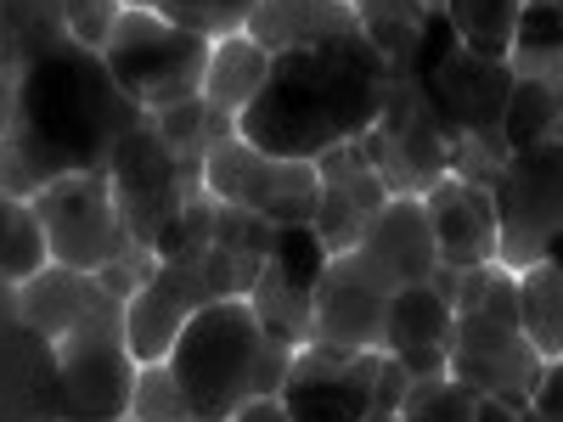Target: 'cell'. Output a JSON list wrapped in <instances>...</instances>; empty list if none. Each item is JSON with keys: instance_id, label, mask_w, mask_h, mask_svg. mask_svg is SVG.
I'll return each instance as SVG.
<instances>
[{"instance_id": "ab89813d", "label": "cell", "mask_w": 563, "mask_h": 422, "mask_svg": "<svg viewBox=\"0 0 563 422\" xmlns=\"http://www.w3.org/2000/svg\"><path fill=\"white\" fill-rule=\"evenodd\" d=\"M411 371L384 349V360H378V384H372V411H378V422H389V417H400V406H406V395H411Z\"/></svg>"}, {"instance_id": "ee69618b", "label": "cell", "mask_w": 563, "mask_h": 422, "mask_svg": "<svg viewBox=\"0 0 563 422\" xmlns=\"http://www.w3.org/2000/svg\"><path fill=\"white\" fill-rule=\"evenodd\" d=\"M0 315H23V281L0 276Z\"/></svg>"}, {"instance_id": "8fae6325", "label": "cell", "mask_w": 563, "mask_h": 422, "mask_svg": "<svg viewBox=\"0 0 563 422\" xmlns=\"http://www.w3.org/2000/svg\"><path fill=\"white\" fill-rule=\"evenodd\" d=\"M378 360L384 349H327L305 344L282 406L294 422H378L372 411V384H378Z\"/></svg>"}, {"instance_id": "484cf974", "label": "cell", "mask_w": 563, "mask_h": 422, "mask_svg": "<svg viewBox=\"0 0 563 422\" xmlns=\"http://www.w3.org/2000/svg\"><path fill=\"white\" fill-rule=\"evenodd\" d=\"M519 326L547 360L563 355V265L558 259L519 270Z\"/></svg>"}, {"instance_id": "ac0fdd59", "label": "cell", "mask_w": 563, "mask_h": 422, "mask_svg": "<svg viewBox=\"0 0 563 422\" xmlns=\"http://www.w3.org/2000/svg\"><path fill=\"white\" fill-rule=\"evenodd\" d=\"M254 45H265L271 57L282 52H310V45H339L361 34L355 0H260L249 29Z\"/></svg>"}, {"instance_id": "d6a6232c", "label": "cell", "mask_w": 563, "mask_h": 422, "mask_svg": "<svg viewBox=\"0 0 563 422\" xmlns=\"http://www.w3.org/2000/svg\"><path fill=\"white\" fill-rule=\"evenodd\" d=\"M135 422H192V400H186L180 378L169 371V360H153L135 371V400H130Z\"/></svg>"}, {"instance_id": "f546056e", "label": "cell", "mask_w": 563, "mask_h": 422, "mask_svg": "<svg viewBox=\"0 0 563 422\" xmlns=\"http://www.w3.org/2000/svg\"><path fill=\"white\" fill-rule=\"evenodd\" d=\"M456 315H501V321H519V270H507L501 259L474 265L456 276V293H451Z\"/></svg>"}, {"instance_id": "7bdbcfd3", "label": "cell", "mask_w": 563, "mask_h": 422, "mask_svg": "<svg viewBox=\"0 0 563 422\" xmlns=\"http://www.w3.org/2000/svg\"><path fill=\"white\" fill-rule=\"evenodd\" d=\"M18 79H23V74L0 68V135H7V130H12V119H18Z\"/></svg>"}, {"instance_id": "681fc988", "label": "cell", "mask_w": 563, "mask_h": 422, "mask_svg": "<svg viewBox=\"0 0 563 422\" xmlns=\"http://www.w3.org/2000/svg\"><path fill=\"white\" fill-rule=\"evenodd\" d=\"M552 7H558V12H563V0H552Z\"/></svg>"}, {"instance_id": "277c9868", "label": "cell", "mask_w": 563, "mask_h": 422, "mask_svg": "<svg viewBox=\"0 0 563 422\" xmlns=\"http://www.w3.org/2000/svg\"><path fill=\"white\" fill-rule=\"evenodd\" d=\"M214 57V40L198 29H180L158 12L124 7L102 45V63L124 85V97L141 108H175L186 97H203V74Z\"/></svg>"}, {"instance_id": "ba28073f", "label": "cell", "mask_w": 563, "mask_h": 422, "mask_svg": "<svg viewBox=\"0 0 563 422\" xmlns=\"http://www.w3.org/2000/svg\"><path fill=\"white\" fill-rule=\"evenodd\" d=\"M57 371H63V422L130 417L141 360L130 355V338H124V304L57 338Z\"/></svg>"}, {"instance_id": "2e32d148", "label": "cell", "mask_w": 563, "mask_h": 422, "mask_svg": "<svg viewBox=\"0 0 563 422\" xmlns=\"http://www.w3.org/2000/svg\"><path fill=\"white\" fill-rule=\"evenodd\" d=\"M451 333H456V310L440 299L429 281L400 288L389 299V326H384V349L411 371V378H445L451 371Z\"/></svg>"}, {"instance_id": "816d5d0a", "label": "cell", "mask_w": 563, "mask_h": 422, "mask_svg": "<svg viewBox=\"0 0 563 422\" xmlns=\"http://www.w3.org/2000/svg\"><path fill=\"white\" fill-rule=\"evenodd\" d=\"M192 422H203V417H192Z\"/></svg>"}, {"instance_id": "44dd1931", "label": "cell", "mask_w": 563, "mask_h": 422, "mask_svg": "<svg viewBox=\"0 0 563 422\" xmlns=\"http://www.w3.org/2000/svg\"><path fill=\"white\" fill-rule=\"evenodd\" d=\"M265 79H271V52H265V45H254L249 34L214 40V57H209V74H203V97L220 113L243 119L249 102L265 90Z\"/></svg>"}, {"instance_id": "bcb514c9", "label": "cell", "mask_w": 563, "mask_h": 422, "mask_svg": "<svg viewBox=\"0 0 563 422\" xmlns=\"http://www.w3.org/2000/svg\"><path fill=\"white\" fill-rule=\"evenodd\" d=\"M479 422H525V411H507L501 400H490V395H485V411H479Z\"/></svg>"}, {"instance_id": "7dc6e473", "label": "cell", "mask_w": 563, "mask_h": 422, "mask_svg": "<svg viewBox=\"0 0 563 422\" xmlns=\"http://www.w3.org/2000/svg\"><path fill=\"white\" fill-rule=\"evenodd\" d=\"M0 192H12V164H7V141H0Z\"/></svg>"}, {"instance_id": "e0dca14e", "label": "cell", "mask_w": 563, "mask_h": 422, "mask_svg": "<svg viewBox=\"0 0 563 422\" xmlns=\"http://www.w3.org/2000/svg\"><path fill=\"white\" fill-rule=\"evenodd\" d=\"M422 203H429V220H434L440 265L474 270V265H490L496 259V198H490V186L445 175Z\"/></svg>"}, {"instance_id": "c3c4849f", "label": "cell", "mask_w": 563, "mask_h": 422, "mask_svg": "<svg viewBox=\"0 0 563 422\" xmlns=\"http://www.w3.org/2000/svg\"><path fill=\"white\" fill-rule=\"evenodd\" d=\"M429 7H445V0H429Z\"/></svg>"}, {"instance_id": "5bb4252c", "label": "cell", "mask_w": 563, "mask_h": 422, "mask_svg": "<svg viewBox=\"0 0 563 422\" xmlns=\"http://www.w3.org/2000/svg\"><path fill=\"white\" fill-rule=\"evenodd\" d=\"M350 254H355L372 276H378L389 293L429 281V276L440 270V243H434L429 203H422V198H389L378 214L366 220L361 243H355Z\"/></svg>"}, {"instance_id": "52a82bcc", "label": "cell", "mask_w": 563, "mask_h": 422, "mask_svg": "<svg viewBox=\"0 0 563 422\" xmlns=\"http://www.w3.org/2000/svg\"><path fill=\"white\" fill-rule=\"evenodd\" d=\"M203 192L265 214L271 225H310L321 209V169L310 158H276L238 135L203 164Z\"/></svg>"}, {"instance_id": "5b68a950", "label": "cell", "mask_w": 563, "mask_h": 422, "mask_svg": "<svg viewBox=\"0 0 563 422\" xmlns=\"http://www.w3.org/2000/svg\"><path fill=\"white\" fill-rule=\"evenodd\" d=\"M490 198H496V259L507 270H530L541 259L563 265V141L512 153Z\"/></svg>"}, {"instance_id": "8992f818", "label": "cell", "mask_w": 563, "mask_h": 422, "mask_svg": "<svg viewBox=\"0 0 563 422\" xmlns=\"http://www.w3.org/2000/svg\"><path fill=\"white\" fill-rule=\"evenodd\" d=\"M108 180H113V209L124 220V231L135 243L158 248V237L169 231V220L203 198V169L186 164L169 141L141 119L108 164Z\"/></svg>"}, {"instance_id": "1f68e13d", "label": "cell", "mask_w": 563, "mask_h": 422, "mask_svg": "<svg viewBox=\"0 0 563 422\" xmlns=\"http://www.w3.org/2000/svg\"><path fill=\"white\" fill-rule=\"evenodd\" d=\"M558 124V97L541 85V79H512V97H507V113H501V135L512 153L525 147H541Z\"/></svg>"}, {"instance_id": "f6af8a7d", "label": "cell", "mask_w": 563, "mask_h": 422, "mask_svg": "<svg viewBox=\"0 0 563 422\" xmlns=\"http://www.w3.org/2000/svg\"><path fill=\"white\" fill-rule=\"evenodd\" d=\"M124 7H141V12H158V18H169V23H175V18L186 12V0H124Z\"/></svg>"}, {"instance_id": "f35d334b", "label": "cell", "mask_w": 563, "mask_h": 422, "mask_svg": "<svg viewBox=\"0 0 563 422\" xmlns=\"http://www.w3.org/2000/svg\"><path fill=\"white\" fill-rule=\"evenodd\" d=\"M294 360H299V349H294V344H282V338H271V333H265V344H260V355H254V400H271V395L288 389Z\"/></svg>"}, {"instance_id": "9c48e42d", "label": "cell", "mask_w": 563, "mask_h": 422, "mask_svg": "<svg viewBox=\"0 0 563 422\" xmlns=\"http://www.w3.org/2000/svg\"><path fill=\"white\" fill-rule=\"evenodd\" d=\"M29 203H34L40 225H45L52 265L97 276L119 254V243L130 237L119 209H113V180L108 175H63L52 186H40Z\"/></svg>"}, {"instance_id": "30bf717a", "label": "cell", "mask_w": 563, "mask_h": 422, "mask_svg": "<svg viewBox=\"0 0 563 422\" xmlns=\"http://www.w3.org/2000/svg\"><path fill=\"white\" fill-rule=\"evenodd\" d=\"M541 371H547V355L530 344L519 321L456 315V333H451V378L456 384L501 400L507 411H530Z\"/></svg>"}, {"instance_id": "d6986e66", "label": "cell", "mask_w": 563, "mask_h": 422, "mask_svg": "<svg viewBox=\"0 0 563 422\" xmlns=\"http://www.w3.org/2000/svg\"><path fill=\"white\" fill-rule=\"evenodd\" d=\"M119 304H124V299H113L90 270H68V265H45L40 276L23 281V321L40 326V333L52 338V344L68 338L74 326H85V321H97V315L119 310Z\"/></svg>"}, {"instance_id": "836d02e7", "label": "cell", "mask_w": 563, "mask_h": 422, "mask_svg": "<svg viewBox=\"0 0 563 422\" xmlns=\"http://www.w3.org/2000/svg\"><path fill=\"white\" fill-rule=\"evenodd\" d=\"M327 243L316 237V225H282L276 231V248H271V265L288 276V281H299V288H310L316 293V281H321V270H327Z\"/></svg>"}, {"instance_id": "7402d4cb", "label": "cell", "mask_w": 563, "mask_h": 422, "mask_svg": "<svg viewBox=\"0 0 563 422\" xmlns=\"http://www.w3.org/2000/svg\"><path fill=\"white\" fill-rule=\"evenodd\" d=\"M63 40H68L63 0H0V68L23 74Z\"/></svg>"}, {"instance_id": "b9f144b4", "label": "cell", "mask_w": 563, "mask_h": 422, "mask_svg": "<svg viewBox=\"0 0 563 422\" xmlns=\"http://www.w3.org/2000/svg\"><path fill=\"white\" fill-rule=\"evenodd\" d=\"M231 422H294V417H288V406H282V395H271V400H249Z\"/></svg>"}, {"instance_id": "60d3db41", "label": "cell", "mask_w": 563, "mask_h": 422, "mask_svg": "<svg viewBox=\"0 0 563 422\" xmlns=\"http://www.w3.org/2000/svg\"><path fill=\"white\" fill-rule=\"evenodd\" d=\"M525 422H563V355H558V360H547L541 389H536V400H530Z\"/></svg>"}, {"instance_id": "f907efd6", "label": "cell", "mask_w": 563, "mask_h": 422, "mask_svg": "<svg viewBox=\"0 0 563 422\" xmlns=\"http://www.w3.org/2000/svg\"><path fill=\"white\" fill-rule=\"evenodd\" d=\"M119 422H135V417H119Z\"/></svg>"}, {"instance_id": "d4e9b609", "label": "cell", "mask_w": 563, "mask_h": 422, "mask_svg": "<svg viewBox=\"0 0 563 422\" xmlns=\"http://www.w3.org/2000/svg\"><path fill=\"white\" fill-rule=\"evenodd\" d=\"M507 68H512V79H541V85L563 79V12L552 7V0H530L525 7L519 34H512V52H507Z\"/></svg>"}, {"instance_id": "83f0119b", "label": "cell", "mask_w": 563, "mask_h": 422, "mask_svg": "<svg viewBox=\"0 0 563 422\" xmlns=\"http://www.w3.org/2000/svg\"><path fill=\"white\" fill-rule=\"evenodd\" d=\"M45 265H52V248H45V225H40L34 203L0 192V276L29 281Z\"/></svg>"}, {"instance_id": "3957f363", "label": "cell", "mask_w": 563, "mask_h": 422, "mask_svg": "<svg viewBox=\"0 0 563 422\" xmlns=\"http://www.w3.org/2000/svg\"><path fill=\"white\" fill-rule=\"evenodd\" d=\"M265 344V326L249 299H220L186 321L180 344L169 349V371L180 378L192 417L231 422L254 400V355Z\"/></svg>"}, {"instance_id": "ffe728a7", "label": "cell", "mask_w": 563, "mask_h": 422, "mask_svg": "<svg viewBox=\"0 0 563 422\" xmlns=\"http://www.w3.org/2000/svg\"><path fill=\"white\" fill-rule=\"evenodd\" d=\"M198 310L186 304L169 281H147L130 304H124V338H130V355L141 360V366H153V360H169V349L180 344V333H186V321H192Z\"/></svg>"}, {"instance_id": "4fadbf2b", "label": "cell", "mask_w": 563, "mask_h": 422, "mask_svg": "<svg viewBox=\"0 0 563 422\" xmlns=\"http://www.w3.org/2000/svg\"><path fill=\"white\" fill-rule=\"evenodd\" d=\"M389 288L355 254H333L316 281V338L327 349H384Z\"/></svg>"}, {"instance_id": "d590c367", "label": "cell", "mask_w": 563, "mask_h": 422, "mask_svg": "<svg viewBox=\"0 0 563 422\" xmlns=\"http://www.w3.org/2000/svg\"><path fill=\"white\" fill-rule=\"evenodd\" d=\"M366 209L350 198V192H339V186H321V209H316V237L327 243V254H350L355 243H361V231H366Z\"/></svg>"}, {"instance_id": "7c38bea8", "label": "cell", "mask_w": 563, "mask_h": 422, "mask_svg": "<svg viewBox=\"0 0 563 422\" xmlns=\"http://www.w3.org/2000/svg\"><path fill=\"white\" fill-rule=\"evenodd\" d=\"M507 97H512V68L507 63H490V57H474L462 52L429 79V113L440 124V135L451 141H485V147H507L501 135V113H507Z\"/></svg>"}, {"instance_id": "e575fe53", "label": "cell", "mask_w": 563, "mask_h": 422, "mask_svg": "<svg viewBox=\"0 0 563 422\" xmlns=\"http://www.w3.org/2000/svg\"><path fill=\"white\" fill-rule=\"evenodd\" d=\"M214 248V198L203 192L198 203H186L175 220H169V231L158 237V265H169V259H198V254H209Z\"/></svg>"}, {"instance_id": "603a6c76", "label": "cell", "mask_w": 563, "mask_h": 422, "mask_svg": "<svg viewBox=\"0 0 563 422\" xmlns=\"http://www.w3.org/2000/svg\"><path fill=\"white\" fill-rule=\"evenodd\" d=\"M147 124L169 141L186 164H198V169L225 147V141H238V119L220 113L209 97H186V102H175V108H153Z\"/></svg>"}, {"instance_id": "6da1fadb", "label": "cell", "mask_w": 563, "mask_h": 422, "mask_svg": "<svg viewBox=\"0 0 563 422\" xmlns=\"http://www.w3.org/2000/svg\"><path fill=\"white\" fill-rule=\"evenodd\" d=\"M147 119L124 85L79 40L52 45L18 79V119L0 135L12 164V198H34L63 175H108L119 141Z\"/></svg>"}, {"instance_id": "9a60e30c", "label": "cell", "mask_w": 563, "mask_h": 422, "mask_svg": "<svg viewBox=\"0 0 563 422\" xmlns=\"http://www.w3.org/2000/svg\"><path fill=\"white\" fill-rule=\"evenodd\" d=\"M0 422H63L57 344L23 315H0Z\"/></svg>"}, {"instance_id": "cb8c5ba5", "label": "cell", "mask_w": 563, "mask_h": 422, "mask_svg": "<svg viewBox=\"0 0 563 422\" xmlns=\"http://www.w3.org/2000/svg\"><path fill=\"white\" fill-rule=\"evenodd\" d=\"M249 310L260 315V326H265L271 338L294 344V349H305V344L316 338V293L299 288V281H288L271 259H265L260 281L249 288Z\"/></svg>"}, {"instance_id": "4dcf8cb0", "label": "cell", "mask_w": 563, "mask_h": 422, "mask_svg": "<svg viewBox=\"0 0 563 422\" xmlns=\"http://www.w3.org/2000/svg\"><path fill=\"white\" fill-rule=\"evenodd\" d=\"M485 411V395L456 384L451 371L445 378H417L406 406H400V422H479Z\"/></svg>"}, {"instance_id": "8d00e7d4", "label": "cell", "mask_w": 563, "mask_h": 422, "mask_svg": "<svg viewBox=\"0 0 563 422\" xmlns=\"http://www.w3.org/2000/svg\"><path fill=\"white\" fill-rule=\"evenodd\" d=\"M260 0H186V12L175 18L180 29H198L209 40H225V34H243L249 18H254Z\"/></svg>"}, {"instance_id": "f5cc1de1", "label": "cell", "mask_w": 563, "mask_h": 422, "mask_svg": "<svg viewBox=\"0 0 563 422\" xmlns=\"http://www.w3.org/2000/svg\"><path fill=\"white\" fill-rule=\"evenodd\" d=\"M389 422H400V417H389Z\"/></svg>"}, {"instance_id": "7a4b0ae2", "label": "cell", "mask_w": 563, "mask_h": 422, "mask_svg": "<svg viewBox=\"0 0 563 422\" xmlns=\"http://www.w3.org/2000/svg\"><path fill=\"white\" fill-rule=\"evenodd\" d=\"M384 108V57L366 34L271 57V79L238 119V135L276 158H321L361 141Z\"/></svg>"}, {"instance_id": "4316f807", "label": "cell", "mask_w": 563, "mask_h": 422, "mask_svg": "<svg viewBox=\"0 0 563 422\" xmlns=\"http://www.w3.org/2000/svg\"><path fill=\"white\" fill-rule=\"evenodd\" d=\"M525 7H530V0H445V18L456 23L462 45H467L474 57L507 63V52H512V34H519Z\"/></svg>"}, {"instance_id": "f1b7e54d", "label": "cell", "mask_w": 563, "mask_h": 422, "mask_svg": "<svg viewBox=\"0 0 563 422\" xmlns=\"http://www.w3.org/2000/svg\"><path fill=\"white\" fill-rule=\"evenodd\" d=\"M429 0H355V18H361V34L378 45V57L384 63H400L411 45H417V34H422V23H429Z\"/></svg>"}, {"instance_id": "74e56055", "label": "cell", "mask_w": 563, "mask_h": 422, "mask_svg": "<svg viewBox=\"0 0 563 422\" xmlns=\"http://www.w3.org/2000/svg\"><path fill=\"white\" fill-rule=\"evenodd\" d=\"M63 12H68V40L102 52L113 34V18L124 12V0H63Z\"/></svg>"}]
</instances>
